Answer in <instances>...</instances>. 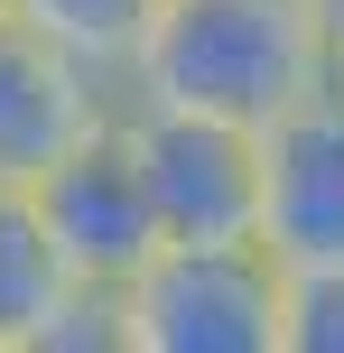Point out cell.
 <instances>
[{"instance_id": "1", "label": "cell", "mask_w": 344, "mask_h": 353, "mask_svg": "<svg viewBox=\"0 0 344 353\" xmlns=\"http://www.w3.org/2000/svg\"><path fill=\"white\" fill-rule=\"evenodd\" d=\"M316 84H335L326 0H159L140 56H130L140 103L223 112L252 130L307 103Z\"/></svg>"}, {"instance_id": "2", "label": "cell", "mask_w": 344, "mask_h": 353, "mask_svg": "<svg viewBox=\"0 0 344 353\" xmlns=\"http://www.w3.org/2000/svg\"><path fill=\"white\" fill-rule=\"evenodd\" d=\"M289 261L261 232L159 242L121 279V353H279Z\"/></svg>"}, {"instance_id": "3", "label": "cell", "mask_w": 344, "mask_h": 353, "mask_svg": "<svg viewBox=\"0 0 344 353\" xmlns=\"http://www.w3.org/2000/svg\"><path fill=\"white\" fill-rule=\"evenodd\" d=\"M130 159H140L159 242H223V232H261V130L223 121V112L186 103H130Z\"/></svg>"}, {"instance_id": "4", "label": "cell", "mask_w": 344, "mask_h": 353, "mask_svg": "<svg viewBox=\"0 0 344 353\" xmlns=\"http://www.w3.org/2000/svg\"><path fill=\"white\" fill-rule=\"evenodd\" d=\"M28 195H37V223H47L65 279H84V288H121L159 251V214H149V186H140L121 112H103L84 140H65L28 176Z\"/></svg>"}, {"instance_id": "5", "label": "cell", "mask_w": 344, "mask_h": 353, "mask_svg": "<svg viewBox=\"0 0 344 353\" xmlns=\"http://www.w3.org/2000/svg\"><path fill=\"white\" fill-rule=\"evenodd\" d=\"M261 242L279 261H344V74L261 121Z\"/></svg>"}, {"instance_id": "6", "label": "cell", "mask_w": 344, "mask_h": 353, "mask_svg": "<svg viewBox=\"0 0 344 353\" xmlns=\"http://www.w3.org/2000/svg\"><path fill=\"white\" fill-rule=\"evenodd\" d=\"M103 112H112L103 74H93L74 47H56L37 19H19L10 0H0V176L28 186V176L65 140H84Z\"/></svg>"}, {"instance_id": "7", "label": "cell", "mask_w": 344, "mask_h": 353, "mask_svg": "<svg viewBox=\"0 0 344 353\" xmlns=\"http://www.w3.org/2000/svg\"><path fill=\"white\" fill-rule=\"evenodd\" d=\"M65 261H56L37 195L19 176H0V353H47L56 316H65Z\"/></svg>"}, {"instance_id": "8", "label": "cell", "mask_w": 344, "mask_h": 353, "mask_svg": "<svg viewBox=\"0 0 344 353\" xmlns=\"http://www.w3.org/2000/svg\"><path fill=\"white\" fill-rule=\"evenodd\" d=\"M10 10L37 19L56 47H74L93 74H130V56H140V37H149V19H159V0H10Z\"/></svg>"}, {"instance_id": "9", "label": "cell", "mask_w": 344, "mask_h": 353, "mask_svg": "<svg viewBox=\"0 0 344 353\" xmlns=\"http://www.w3.org/2000/svg\"><path fill=\"white\" fill-rule=\"evenodd\" d=\"M279 353H344V261H298L289 270Z\"/></svg>"}, {"instance_id": "10", "label": "cell", "mask_w": 344, "mask_h": 353, "mask_svg": "<svg viewBox=\"0 0 344 353\" xmlns=\"http://www.w3.org/2000/svg\"><path fill=\"white\" fill-rule=\"evenodd\" d=\"M335 74H344V56H335Z\"/></svg>"}]
</instances>
